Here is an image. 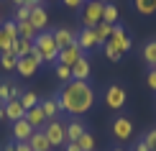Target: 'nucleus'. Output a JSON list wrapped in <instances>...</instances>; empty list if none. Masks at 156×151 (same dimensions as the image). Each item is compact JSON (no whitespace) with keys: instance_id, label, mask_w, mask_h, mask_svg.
I'll return each mask as SVG.
<instances>
[{"instance_id":"46","label":"nucleus","mask_w":156,"mask_h":151,"mask_svg":"<svg viewBox=\"0 0 156 151\" xmlns=\"http://www.w3.org/2000/svg\"><path fill=\"white\" fill-rule=\"evenodd\" d=\"M41 3H51V0H41Z\"/></svg>"},{"instance_id":"26","label":"nucleus","mask_w":156,"mask_h":151,"mask_svg":"<svg viewBox=\"0 0 156 151\" xmlns=\"http://www.w3.org/2000/svg\"><path fill=\"white\" fill-rule=\"evenodd\" d=\"M95 136L92 133H90V131H84V133L80 136V138H77V146H80L82 151H95Z\"/></svg>"},{"instance_id":"7","label":"nucleus","mask_w":156,"mask_h":151,"mask_svg":"<svg viewBox=\"0 0 156 151\" xmlns=\"http://www.w3.org/2000/svg\"><path fill=\"white\" fill-rule=\"evenodd\" d=\"M16 38H18V23L16 21H3V26H0V54L10 51Z\"/></svg>"},{"instance_id":"19","label":"nucleus","mask_w":156,"mask_h":151,"mask_svg":"<svg viewBox=\"0 0 156 151\" xmlns=\"http://www.w3.org/2000/svg\"><path fill=\"white\" fill-rule=\"evenodd\" d=\"M84 131H87V128H84V123L80 120V118L69 120V123H67V143H77V138H80Z\"/></svg>"},{"instance_id":"13","label":"nucleus","mask_w":156,"mask_h":151,"mask_svg":"<svg viewBox=\"0 0 156 151\" xmlns=\"http://www.w3.org/2000/svg\"><path fill=\"white\" fill-rule=\"evenodd\" d=\"M26 120H28V126L34 128V131H41L44 126H46V115H44V110H41V102L36 105V108H31V110H26Z\"/></svg>"},{"instance_id":"39","label":"nucleus","mask_w":156,"mask_h":151,"mask_svg":"<svg viewBox=\"0 0 156 151\" xmlns=\"http://www.w3.org/2000/svg\"><path fill=\"white\" fill-rule=\"evenodd\" d=\"M26 8H36V5H41V0H23Z\"/></svg>"},{"instance_id":"11","label":"nucleus","mask_w":156,"mask_h":151,"mask_svg":"<svg viewBox=\"0 0 156 151\" xmlns=\"http://www.w3.org/2000/svg\"><path fill=\"white\" fill-rule=\"evenodd\" d=\"M74 41H77V46H80L84 54L92 51V49H97V38H95V31L92 28H80L74 34Z\"/></svg>"},{"instance_id":"22","label":"nucleus","mask_w":156,"mask_h":151,"mask_svg":"<svg viewBox=\"0 0 156 151\" xmlns=\"http://www.w3.org/2000/svg\"><path fill=\"white\" fill-rule=\"evenodd\" d=\"M41 110H44V115H46V120L59 118L62 110H59V102H56V95H54V97H46V100L41 102Z\"/></svg>"},{"instance_id":"29","label":"nucleus","mask_w":156,"mask_h":151,"mask_svg":"<svg viewBox=\"0 0 156 151\" xmlns=\"http://www.w3.org/2000/svg\"><path fill=\"white\" fill-rule=\"evenodd\" d=\"M36 34H38V31L34 28V26H31V21L18 23V36H21V38H31V41H34V38H36Z\"/></svg>"},{"instance_id":"38","label":"nucleus","mask_w":156,"mask_h":151,"mask_svg":"<svg viewBox=\"0 0 156 151\" xmlns=\"http://www.w3.org/2000/svg\"><path fill=\"white\" fill-rule=\"evenodd\" d=\"M133 151H151V149H148V146H146V141L141 138L138 143H136V149H133Z\"/></svg>"},{"instance_id":"28","label":"nucleus","mask_w":156,"mask_h":151,"mask_svg":"<svg viewBox=\"0 0 156 151\" xmlns=\"http://www.w3.org/2000/svg\"><path fill=\"white\" fill-rule=\"evenodd\" d=\"M54 74L59 77L64 84L72 82V67H67V64H59V62H56V64H54Z\"/></svg>"},{"instance_id":"45","label":"nucleus","mask_w":156,"mask_h":151,"mask_svg":"<svg viewBox=\"0 0 156 151\" xmlns=\"http://www.w3.org/2000/svg\"><path fill=\"white\" fill-rule=\"evenodd\" d=\"M0 16H3V5H0Z\"/></svg>"},{"instance_id":"37","label":"nucleus","mask_w":156,"mask_h":151,"mask_svg":"<svg viewBox=\"0 0 156 151\" xmlns=\"http://www.w3.org/2000/svg\"><path fill=\"white\" fill-rule=\"evenodd\" d=\"M16 151H31V146L26 141H16Z\"/></svg>"},{"instance_id":"17","label":"nucleus","mask_w":156,"mask_h":151,"mask_svg":"<svg viewBox=\"0 0 156 151\" xmlns=\"http://www.w3.org/2000/svg\"><path fill=\"white\" fill-rule=\"evenodd\" d=\"M90 72H92V64H90V59H80V62L72 67V80H80V82H87Z\"/></svg>"},{"instance_id":"36","label":"nucleus","mask_w":156,"mask_h":151,"mask_svg":"<svg viewBox=\"0 0 156 151\" xmlns=\"http://www.w3.org/2000/svg\"><path fill=\"white\" fill-rule=\"evenodd\" d=\"M146 84L156 92V69H148V72H146Z\"/></svg>"},{"instance_id":"30","label":"nucleus","mask_w":156,"mask_h":151,"mask_svg":"<svg viewBox=\"0 0 156 151\" xmlns=\"http://www.w3.org/2000/svg\"><path fill=\"white\" fill-rule=\"evenodd\" d=\"M18 64V59L10 54V51H5V54H0V67H3V72H13Z\"/></svg>"},{"instance_id":"25","label":"nucleus","mask_w":156,"mask_h":151,"mask_svg":"<svg viewBox=\"0 0 156 151\" xmlns=\"http://www.w3.org/2000/svg\"><path fill=\"white\" fill-rule=\"evenodd\" d=\"M102 21L115 26V21H118V5L115 3H105V8H102Z\"/></svg>"},{"instance_id":"10","label":"nucleus","mask_w":156,"mask_h":151,"mask_svg":"<svg viewBox=\"0 0 156 151\" xmlns=\"http://www.w3.org/2000/svg\"><path fill=\"white\" fill-rule=\"evenodd\" d=\"M82 56H84V51L77 46V41L69 44V46H64V49H59V64H67V67H74Z\"/></svg>"},{"instance_id":"24","label":"nucleus","mask_w":156,"mask_h":151,"mask_svg":"<svg viewBox=\"0 0 156 151\" xmlns=\"http://www.w3.org/2000/svg\"><path fill=\"white\" fill-rule=\"evenodd\" d=\"M141 56H144V62L148 64V69L156 67V38H151V41L144 44V51H141Z\"/></svg>"},{"instance_id":"15","label":"nucleus","mask_w":156,"mask_h":151,"mask_svg":"<svg viewBox=\"0 0 156 151\" xmlns=\"http://www.w3.org/2000/svg\"><path fill=\"white\" fill-rule=\"evenodd\" d=\"M3 110H5V118H8L10 123L21 120V118L26 115V108L21 105V100H13V97H10V100L5 102V105H3Z\"/></svg>"},{"instance_id":"44","label":"nucleus","mask_w":156,"mask_h":151,"mask_svg":"<svg viewBox=\"0 0 156 151\" xmlns=\"http://www.w3.org/2000/svg\"><path fill=\"white\" fill-rule=\"evenodd\" d=\"M13 3H16V5H23V0H13Z\"/></svg>"},{"instance_id":"18","label":"nucleus","mask_w":156,"mask_h":151,"mask_svg":"<svg viewBox=\"0 0 156 151\" xmlns=\"http://www.w3.org/2000/svg\"><path fill=\"white\" fill-rule=\"evenodd\" d=\"M31 133H34V128L28 126V120H26V118H21V120L13 123V138H16V141H28Z\"/></svg>"},{"instance_id":"41","label":"nucleus","mask_w":156,"mask_h":151,"mask_svg":"<svg viewBox=\"0 0 156 151\" xmlns=\"http://www.w3.org/2000/svg\"><path fill=\"white\" fill-rule=\"evenodd\" d=\"M5 151H16V143H8V146H5Z\"/></svg>"},{"instance_id":"43","label":"nucleus","mask_w":156,"mask_h":151,"mask_svg":"<svg viewBox=\"0 0 156 151\" xmlns=\"http://www.w3.org/2000/svg\"><path fill=\"white\" fill-rule=\"evenodd\" d=\"M110 151H123V149H120V146H113V149H110Z\"/></svg>"},{"instance_id":"8","label":"nucleus","mask_w":156,"mask_h":151,"mask_svg":"<svg viewBox=\"0 0 156 151\" xmlns=\"http://www.w3.org/2000/svg\"><path fill=\"white\" fill-rule=\"evenodd\" d=\"M44 64V59L36 54V51H31V56H23V59H18V64H16V72L21 77H34L36 72H38V67Z\"/></svg>"},{"instance_id":"12","label":"nucleus","mask_w":156,"mask_h":151,"mask_svg":"<svg viewBox=\"0 0 156 151\" xmlns=\"http://www.w3.org/2000/svg\"><path fill=\"white\" fill-rule=\"evenodd\" d=\"M28 21H31V26H34L38 34H41V31H46V26H49V13H46V8H44V3L36 5V8H31Z\"/></svg>"},{"instance_id":"1","label":"nucleus","mask_w":156,"mask_h":151,"mask_svg":"<svg viewBox=\"0 0 156 151\" xmlns=\"http://www.w3.org/2000/svg\"><path fill=\"white\" fill-rule=\"evenodd\" d=\"M95 87L90 82H80V80H72L67 84H62V90L56 92V102H59V110L62 113H69L74 118H80L84 113L95 108Z\"/></svg>"},{"instance_id":"3","label":"nucleus","mask_w":156,"mask_h":151,"mask_svg":"<svg viewBox=\"0 0 156 151\" xmlns=\"http://www.w3.org/2000/svg\"><path fill=\"white\" fill-rule=\"evenodd\" d=\"M108 0H84V5L80 8V21L82 28H95L97 23H102V8Z\"/></svg>"},{"instance_id":"33","label":"nucleus","mask_w":156,"mask_h":151,"mask_svg":"<svg viewBox=\"0 0 156 151\" xmlns=\"http://www.w3.org/2000/svg\"><path fill=\"white\" fill-rule=\"evenodd\" d=\"M144 141H146V146L148 149H156V128H151V131H148V133H144Z\"/></svg>"},{"instance_id":"16","label":"nucleus","mask_w":156,"mask_h":151,"mask_svg":"<svg viewBox=\"0 0 156 151\" xmlns=\"http://www.w3.org/2000/svg\"><path fill=\"white\" fill-rule=\"evenodd\" d=\"M31 146V151H51V143H49V138L44 136V131H34L31 133V138L26 141Z\"/></svg>"},{"instance_id":"32","label":"nucleus","mask_w":156,"mask_h":151,"mask_svg":"<svg viewBox=\"0 0 156 151\" xmlns=\"http://www.w3.org/2000/svg\"><path fill=\"white\" fill-rule=\"evenodd\" d=\"M8 100H10V84L0 82V105H5Z\"/></svg>"},{"instance_id":"35","label":"nucleus","mask_w":156,"mask_h":151,"mask_svg":"<svg viewBox=\"0 0 156 151\" xmlns=\"http://www.w3.org/2000/svg\"><path fill=\"white\" fill-rule=\"evenodd\" d=\"M62 3H64V8H69V10H80L84 5V0H62Z\"/></svg>"},{"instance_id":"6","label":"nucleus","mask_w":156,"mask_h":151,"mask_svg":"<svg viewBox=\"0 0 156 151\" xmlns=\"http://www.w3.org/2000/svg\"><path fill=\"white\" fill-rule=\"evenodd\" d=\"M108 44H110V46H113L115 51H118L120 56H126L128 51L133 49L131 36H128V34H126V28H123V26H118V23L113 26V36H110V41H108Z\"/></svg>"},{"instance_id":"48","label":"nucleus","mask_w":156,"mask_h":151,"mask_svg":"<svg viewBox=\"0 0 156 151\" xmlns=\"http://www.w3.org/2000/svg\"><path fill=\"white\" fill-rule=\"evenodd\" d=\"M154 151H156V149H154Z\"/></svg>"},{"instance_id":"9","label":"nucleus","mask_w":156,"mask_h":151,"mask_svg":"<svg viewBox=\"0 0 156 151\" xmlns=\"http://www.w3.org/2000/svg\"><path fill=\"white\" fill-rule=\"evenodd\" d=\"M113 136L118 141H128L133 136V120H128L126 115H118L113 120Z\"/></svg>"},{"instance_id":"5","label":"nucleus","mask_w":156,"mask_h":151,"mask_svg":"<svg viewBox=\"0 0 156 151\" xmlns=\"http://www.w3.org/2000/svg\"><path fill=\"white\" fill-rule=\"evenodd\" d=\"M128 100V92H126V87L118 82H113V84H108L105 87V105L110 110H120L123 105H126Z\"/></svg>"},{"instance_id":"34","label":"nucleus","mask_w":156,"mask_h":151,"mask_svg":"<svg viewBox=\"0 0 156 151\" xmlns=\"http://www.w3.org/2000/svg\"><path fill=\"white\" fill-rule=\"evenodd\" d=\"M102 49H105V56L110 59V62H120V59H123V56L118 54V51H115L113 46H110V44H105V46H102Z\"/></svg>"},{"instance_id":"21","label":"nucleus","mask_w":156,"mask_h":151,"mask_svg":"<svg viewBox=\"0 0 156 151\" xmlns=\"http://www.w3.org/2000/svg\"><path fill=\"white\" fill-rule=\"evenodd\" d=\"M92 31H95V38H97V46H105V44L110 41V36H113V26H110V23H105V21H102V23H97Z\"/></svg>"},{"instance_id":"31","label":"nucleus","mask_w":156,"mask_h":151,"mask_svg":"<svg viewBox=\"0 0 156 151\" xmlns=\"http://www.w3.org/2000/svg\"><path fill=\"white\" fill-rule=\"evenodd\" d=\"M28 16H31V8L18 5V8H16V16H13V21H16V23H23V21H28Z\"/></svg>"},{"instance_id":"4","label":"nucleus","mask_w":156,"mask_h":151,"mask_svg":"<svg viewBox=\"0 0 156 151\" xmlns=\"http://www.w3.org/2000/svg\"><path fill=\"white\" fill-rule=\"evenodd\" d=\"M41 131H44V136L49 138L51 149H54V146H64V143H67V126H64L59 118H54V120H46V126H44Z\"/></svg>"},{"instance_id":"40","label":"nucleus","mask_w":156,"mask_h":151,"mask_svg":"<svg viewBox=\"0 0 156 151\" xmlns=\"http://www.w3.org/2000/svg\"><path fill=\"white\" fill-rule=\"evenodd\" d=\"M64 151H82L77 143H64Z\"/></svg>"},{"instance_id":"42","label":"nucleus","mask_w":156,"mask_h":151,"mask_svg":"<svg viewBox=\"0 0 156 151\" xmlns=\"http://www.w3.org/2000/svg\"><path fill=\"white\" fill-rule=\"evenodd\" d=\"M3 118H5V110H3V105H0V120H3Z\"/></svg>"},{"instance_id":"14","label":"nucleus","mask_w":156,"mask_h":151,"mask_svg":"<svg viewBox=\"0 0 156 151\" xmlns=\"http://www.w3.org/2000/svg\"><path fill=\"white\" fill-rule=\"evenodd\" d=\"M31 51H34V41H31V38H21V36H18L16 41H13V46H10V54L16 59L31 56Z\"/></svg>"},{"instance_id":"23","label":"nucleus","mask_w":156,"mask_h":151,"mask_svg":"<svg viewBox=\"0 0 156 151\" xmlns=\"http://www.w3.org/2000/svg\"><path fill=\"white\" fill-rule=\"evenodd\" d=\"M131 3L138 16H154L156 13V0H131Z\"/></svg>"},{"instance_id":"20","label":"nucleus","mask_w":156,"mask_h":151,"mask_svg":"<svg viewBox=\"0 0 156 151\" xmlns=\"http://www.w3.org/2000/svg\"><path fill=\"white\" fill-rule=\"evenodd\" d=\"M51 34H54V41H56V46H59V49L69 46V44H74V31L64 28V26H59V28L51 31Z\"/></svg>"},{"instance_id":"27","label":"nucleus","mask_w":156,"mask_h":151,"mask_svg":"<svg viewBox=\"0 0 156 151\" xmlns=\"http://www.w3.org/2000/svg\"><path fill=\"white\" fill-rule=\"evenodd\" d=\"M38 102H41V100H38V95L34 92V90H26V92L21 95V105H23L26 110H31V108H36Z\"/></svg>"},{"instance_id":"47","label":"nucleus","mask_w":156,"mask_h":151,"mask_svg":"<svg viewBox=\"0 0 156 151\" xmlns=\"http://www.w3.org/2000/svg\"><path fill=\"white\" fill-rule=\"evenodd\" d=\"M154 69H156V67H154Z\"/></svg>"},{"instance_id":"2","label":"nucleus","mask_w":156,"mask_h":151,"mask_svg":"<svg viewBox=\"0 0 156 151\" xmlns=\"http://www.w3.org/2000/svg\"><path fill=\"white\" fill-rule=\"evenodd\" d=\"M34 51H36V54L41 56L46 64H56V62H59V46H56L54 34H51V31H41V34H36V38H34Z\"/></svg>"}]
</instances>
